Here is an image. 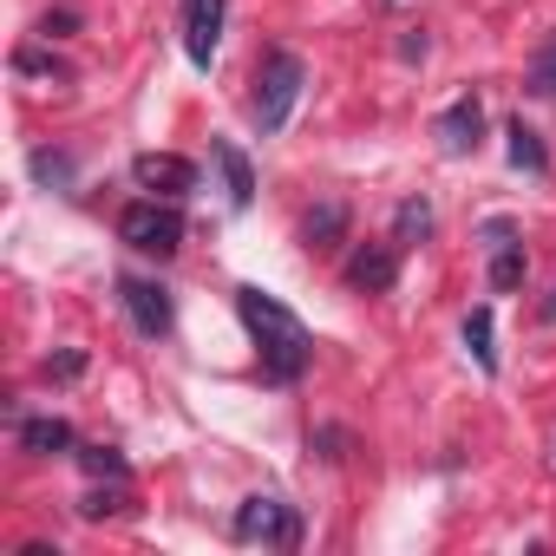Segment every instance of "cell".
<instances>
[{"label": "cell", "instance_id": "obj_1", "mask_svg": "<svg viewBox=\"0 0 556 556\" xmlns=\"http://www.w3.org/2000/svg\"><path fill=\"white\" fill-rule=\"evenodd\" d=\"M236 315H242V328H249V341H255V361H262V374H268L275 387H295V380L308 374L315 341H308V328L295 321V308H282L275 295H262V289H236Z\"/></svg>", "mask_w": 556, "mask_h": 556}, {"label": "cell", "instance_id": "obj_2", "mask_svg": "<svg viewBox=\"0 0 556 556\" xmlns=\"http://www.w3.org/2000/svg\"><path fill=\"white\" fill-rule=\"evenodd\" d=\"M302 86H308V66H302L295 53H262V66H255V99H249V112H255L262 138L289 125V112H295Z\"/></svg>", "mask_w": 556, "mask_h": 556}, {"label": "cell", "instance_id": "obj_3", "mask_svg": "<svg viewBox=\"0 0 556 556\" xmlns=\"http://www.w3.org/2000/svg\"><path fill=\"white\" fill-rule=\"evenodd\" d=\"M118 236L138 249V255H177L184 249V216H177V197H138V203H125V216H118Z\"/></svg>", "mask_w": 556, "mask_h": 556}, {"label": "cell", "instance_id": "obj_4", "mask_svg": "<svg viewBox=\"0 0 556 556\" xmlns=\"http://www.w3.org/2000/svg\"><path fill=\"white\" fill-rule=\"evenodd\" d=\"M229 536L236 543H262V549H295L302 543V517L282 497H242L236 517H229Z\"/></svg>", "mask_w": 556, "mask_h": 556}, {"label": "cell", "instance_id": "obj_5", "mask_svg": "<svg viewBox=\"0 0 556 556\" xmlns=\"http://www.w3.org/2000/svg\"><path fill=\"white\" fill-rule=\"evenodd\" d=\"M478 236H484V249H491V268H484L491 289L510 295V289L523 282V268H530V255H523V242H517V223H510V216H491Z\"/></svg>", "mask_w": 556, "mask_h": 556}, {"label": "cell", "instance_id": "obj_6", "mask_svg": "<svg viewBox=\"0 0 556 556\" xmlns=\"http://www.w3.org/2000/svg\"><path fill=\"white\" fill-rule=\"evenodd\" d=\"M118 302H125V315H131V328L138 334H170V321H177V302H170V289H157V282H138V275H125L118 282Z\"/></svg>", "mask_w": 556, "mask_h": 556}, {"label": "cell", "instance_id": "obj_7", "mask_svg": "<svg viewBox=\"0 0 556 556\" xmlns=\"http://www.w3.org/2000/svg\"><path fill=\"white\" fill-rule=\"evenodd\" d=\"M223 21H229V0H184V53H190V66L216 60Z\"/></svg>", "mask_w": 556, "mask_h": 556}, {"label": "cell", "instance_id": "obj_8", "mask_svg": "<svg viewBox=\"0 0 556 556\" xmlns=\"http://www.w3.org/2000/svg\"><path fill=\"white\" fill-rule=\"evenodd\" d=\"M131 177H138V190H151V197H184V190H197V164L177 157V151H138V157H131Z\"/></svg>", "mask_w": 556, "mask_h": 556}, {"label": "cell", "instance_id": "obj_9", "mask_svg": "<svg viewBox=\"0 0 556 556\" xmlns=\"http://www.w3.org/2000/svg\"><path fill=\"white\" fill-rule=\"evenodd\" d=\"M478 138H484V105L465 92V99H452V105L439 112V144H445L452 157H465V151H478Z\"/></svg>", "mask_w": 556, "mask_h": 556}, {"label": "cell", "instance_id": "obj_10", "mask_svg": "<svg viewBox=\"0 0 556 556\" xmlns=\"http://www.w3.org/2000/svg\"><path fill=\"white\" fill-rule=\"evenodd\" d=\"M348 282H354L361 295H387V289L400 282V249H380V242L354 249V262H348Z\"/></svg>", "mask_w": 556, "mask_h": 556}, {"label": "cell", "instance_id": "obj_11", "mask_svg": "<svg viewBox=\"0 0 556 556\" xmlns=\"http://www.w3.org/2000/svg\"><path fill=\"white\" fill-rule=\"evenodd\" d=\"M341 236H348V203H315L308 223H302V242L308 249H341Z\"/></svg>", "mask_w": 556, "mask_h": 556}, {"label": "cell", "instance_id": "obj_12", "mask_svg": "<svg viewBox=\"0 0 556 556\" xmlns=\"http://www.w3.org/2000/svg\"><path fill=\"white\" fill-rule=\"evenodd\" d=\"M216 164H223L229 203H236V210H249V203H255V170H249V157H242V151H236V144L223 138V144H216Z\"/></svg>", "mask_w": 556, "mask_h": 556}, {"label": "cell", "instance_id": "obj_13", "mask_svg": "<svg viewBox=\"0 0 556 556\" xmlns=\"http://www.w3.org/2000/svg\"><path fill=\"white\" fill-rule=\"evenodd\" d=\"M432 236V203L426 197H406L400 210H393V249H413V242H426Z\"/></svg>", "mask_w": 556, "mask_h": 556}, {"label": "cell", "instance_id": "obj_14", "mask_svg": "<svg viewBox=\"0 0 556 556\" xmlns=\"http://www.w3.org/2000/svg\"><path fill=\"white\" fill-rule=\"evenodd\" d=\"M21 445L40 452V458H47V452H73V426H66V419H27V426H21Z\"/></svg>", "mask_w": 556, "mask_h": 556}, {"label": "cell", "instance_id": "obj_15", "mask_svg": "<svg viewBox=\"0 0 556 556\" xmlns=\"http://www.w3.org/2000/svg\"><path fill=\"white\" fill-rule=\"evenodd\" d=\"M465 348H471V361H478L484 374H497V348H491V308H471V315H465Z\"/></svg>", "mask_w": 556, "mask_h": 556}, {"label": "cell", "instance_id": "obj_16", "mask_svg": "<svg viewBox=\"0 0 556 556\" xmlns=\"http://www.w3.org/2000/svg\"><path fill=\"white\" fill-rule=\"evenodd\" d=\"M504 138H510V164H517V170H543V164H549V151H543V138H536V131H530L523 118H517V125H510Z\"/></svg>", "mask_w": 556, "mask_h": 556}, {"label": "cell", "instance_id": "obj_17", "mask_svg": "<svg viewBox=\"0 0 556 556\" xmlns=\"http://www.w3.org/2000/svg\"><path fill=\"white\" fill-rule=\"evenodd\" d=\"M14 73H40V79H60V86L73 79V73H66L53 53H40V47H21V53H14Z\"/></svg>", "mask_w": 556, "mask_h": 556}, {"label": "cell", "instance_id": "obj_18", "mask_svg": "<svg viewBox=\"0 0 556 556\" xmlns=\"http://www.w3.org/2000/svg\"><path fill=\"white\" fill-rule=\"evenodd\" d=\"M79 465H86L92 478H118V484H125V458H118L112 445H79Z\"/></svg>", "mask_w": 556, "mask_h": 556}, {"label": "cell", "instance_id": "obj_19", "mask_svg": "<svg viewBox=\"0 0 556 556\" xmlns=\"http://www.w3.org/2000/svg\"><path fill=\"white\" fill-rule=\"evenodd\" d=\"M530 92H543V99H556V34H549V47L530 60Z\"/></svg>", "mask_w": 556, "mask_h": 556}, {"label": "cell", "instance_id": "obj_20", "mask_svg": "<svg viewBox=\"0 0 556 556\" xmlns=\"http://www.w3.org/2000/svg\"><path fill=\"white\" fill-rule=\"evenodd\" d=\"M34 177L40 184H73V157L66 151H34Z\"/></svg>", "mask_w": 556, "mask_h": 556}, {"label": "cell", "instance_id": "obj_21", "mask_svg": "<svg viewBox=\"0 0 556 556\" xmlns=\"http://www.w3.org/2000/svg\"><path fill=\"white\" fill-rule=\"evenodd\" d=\"M118 504H125V491H118V484H112V491H92V497H86V504H79V517H112V510H118Z\"/></svg>", "mask_w": 556, "mask_h": 556}, {"label": "cell", "instance_id": "obj_22", "mask_svg": "<svg viewBox=\"0 0 556 556\" xmlns=\"http://www.w3.org/2000/svg\"><path fill=\"white\" fill-rule=\"evenodd\" d=\"M73 27H79V14H66V8H60V14H47V21H40V40H60V34H73Z\"/></svg>", "mask_w": 556, "mask_h": 556}, {"label": "cell", "instance_id": "obj_23", "mask_svg": "<svg viewBox=\"0 0 556 556\" xmlns=\"http://www.w3.org/2000/svg\"><path fill=\"white\" fill-rule=\"evenodd\" d=\"M47 374L53 380H79L86 374V354H60V361H47Z\"/></svg>", "mask_w": 556, "mask_h": 556}, {"label": "cell", "instance_id": "obj_24", "mask_svg": "<svg viewBox=\"0 0 556 556\" xmlns=\"http://www.w3.org/2000/svg\"><path fill=\"white\" fill-rule=\"evenodd\" d=\"M543 321H556V289H549V302H543Z\"/></svg>", "mask_w": 556, "mask_h": 556}]
</instances>
